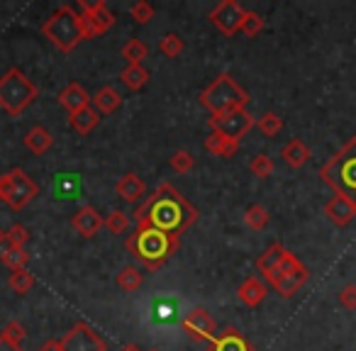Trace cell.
<instances>
[{"instance_id": "21", "label": "cell", "mask_w": 356, "mask_h": 351, "mask_svg": "<svg viewBox=\"0 0 356 351\" xmlns=\"http://www.w3.org/2000/svg\"><path fill=\"white\" fill-rule=\"evenodd\" d=\"M281 156L291 168H300L310 161L312 154H310V147H307L305 142H300V139H291V142L281 149Z\"/></svg>"}, {"instance_id": "33", "label": "cell", "mask_w": 356, "mask_h": 351, "mask_svg": "<svg viewBox=\"0 0 356 351\" xmlns=\"http://www.w3.org/2000/svg\"><path fill=\"white\" fill-rule=\"evenodd\" d=\"M257 127L264 137H276L283 129V120H281V115H276V113H264L261 117L257 120Z\"/></svg>"}, {"instance_id": "30", "label": "cell", "mask_w": 356, "mask_h": 351, "mask_svg": "<svg viewBox=\"0 0 356 351\" xmlns=\"http://www.w3.org/2000/svg\"><path fill=\"white\" fill-rule=\"evenodd\" d=\"M268 220H271L268 210L264 208V205H259V203L249 205L247 213H244V222H247V227L254 229V232H261V229H266Z\"/></svg>"}, {"instance_id": "2", "label": "cell", "mask_w": 356, "mask_h": 351, "mask_svg": "<svg viewBox=\"0 0 356 351\" xmlns=\"http://www.w3.org/2000/svg\"><path fill=\"white\" fill-rule=\"evenodd\" d=\"M127 252L149 271L161 268L173 254L178 252V237H171L166 232H159L154 227H137L134 234H129L124 242Z\"/></svg>"}, {"instance_id": "16", "label": "cell", "mask_w": 356, "mask_h": 351, "mask_svg": "<svg viewBox=\"0 0 356 351\" xmlns=\"http://www.w3.org/2000/svg\"><path fill=\"white\" fill-rule=\"evenodd\" d=\"M210 351H254L249 339L239 329L229 327V329L220 332L213 341H210Z\"/></svg>"}, {"instance_id": "6", "label": "cell", "mask_w": 356, "mask_h": 351, "mask_svg": "<svg viewBox=\"0 0 356 351\" xmlns=\"http://www.w3.org/2000/svg\"><path fill=\"white\" fill-rule=\"evenodd\" d=\"M249 95L229 74H222L200 93V105L210 110V115L229 113V110L247 108Z\"/></svg>"}, {"instance_id": "37", "label": "cell", "mask_w": 356, "mask_h": 351, "mask_svg": "<svg viewBox=\"0 0 356 351\" xmlns=\"http://www.w3.org/2000/svg\"><path fill=\"white\" fill-rule=\"evenodd\" d=\"M30 242V232H27L25 225H13L6 232V247H15V249H25Z\"/></svg>"}, {"instance_id": "41", "label": "cell", "mask_w": 356, "mask_h": 351, "mask_svg": "<svg viewBox=\"0 0 356 351\" xmlns=\"http://www.w3.org/2000/svg\"><path fill=\"white\" fill-rule=\"evenodd\" d=\"M339 305L346 307V310H356V286L349 283L339 291Z\"/></svg>"}, {"instance_id": "45", "label": "cell", "mask_w": 356, "mask_h": 351, "mask_svg": "<svg viewBox=\"0 0 356 351\" xmlns=\"http://www.w3.org/2000/svg\"><path fill=\"white\" fill-rule=\"evenodd\" d=\"M3 244H6V232L0 229V247H3Z\"/></svg>"}, {"instance_id": "13", "label": "cell", "mask_w": 356, "mask_h": 351, "mask_svg": "<svg viewBox=\"0 0 356 351\" xmlns=\"http://www.w3.org/2000/svg\"><path fill=\"white\" fill-rule=\"evenodd\" d=\"M181 327L184 332L191 336V339H198V341H213L215 336V320L203 310V307H193L188 315L181 320Z\"/></svg>"}, {"instance_id": "4", "label": "cell", "mask_w": 356, "mask_h": 351, "mask_svg": "<svg viewBox=\"0 0 356 351\" xmlns=\"http://www.w3.org/2000/svg\"><path fill=\"white\" fill-rule=\"evenodd\" d=\"M42 35L61 51V54H71L81 42H86L83 22H81V13L74 10L71 6L56 8L42 25Z\"/></svg>"}, {"instance_id": "11", "label": "cell", "mask_w": 356, "mask_h": 351, "mask_svg": "<svg viewBox=\"0 0 356 351\" xmlns=\"http://www.w3.org/2000/svg\"><path fill=\"white\" fill-rule=\"evenodd\" d=\"M61 351H108L105 339L88 325V322H76L69 332L59 339Z\"/></svg>"}, {"instance_id": "24", "label": "cell", "mask_w": 356, "mask_h": 351, "mask_svg": "<svg viewBox=\"0 0 356 351\" xmlns=\"http://www.w3.org/2000/svg\"><path fill=\"white\" fill-rule=\"evenodd\" d=\"M100 122V113L90 105V108L86 110H79V113L69 115V124L76 129V134H81V137H86V134H90L95 127H98Z\"/></svg>"}, {"instance_id": "31", "label": "cell", "mask_w": 356, "mask_h": 351, "mask_svg": "<svg viewBox=\"0 0 356 351\" xmlns=\"http://www.w3.org/2000/svg\"><path fill=\"white\" fill-rule=\"evenodd\" d=\"M186 49V42L181 35H176V32H168V35L161 37V42H159V51H161L166 59H178V56L184 54Z\"/></svg>"}, {"instance_id": "43", "label": "cell", "mask_w": 356, "mask_h": 351, "mask_svg": "<svg viewBox=\"0 0 356 351\" xmlns=\"http://www.w3.org/2000/svg\"><path fill=\"white\" fill-rule=\"evenodd\" d=\"M37 351H61V344H59V339H47Z\"/></svg>"}, {"instance_id": "14", "label": "cell", "mask_w": 356, "mask_h": 351, "mask_svg": "<svg viewBox=\"0 0 356 351\" xmlns=\"http://www.w3.org/2000/svg\"><path fill=\"white\" fill-rule=\"evenodd\" d=\"M71 225H74V229L81 234V237L90 239L105 227V218L93 208V205H83V208L76 210V215L71 218Z\"/></svg>"}, {"instance_id": "23", "label": "cell", "mask_w": 356, "mask_h": 351, "mask_svg": "<svg viewBox=\"0 0 356 351\" xmlns=\"http://www.w3.org/2000/svg\"><path fill=\"white\" fill-rule=\"evenodd\" d=\"M120 105H122V95H120V90L115 85H103L93 98V108L100 115H113Z\"/></svg>"}, {"instance_id": "29", "label": "cell", "mask_w": 356, "mask_h": 351, "mask_svg": "<svg viewBox=\"0 0 356 351\" xmlns=\"http://www.w3.org/2000/svg\"><path fill=\"white\" fill-rule=\"evenodd\" d=\"M149 54V47L144 44L142 40H129L127 44L122 47V59L127 61V66H142V61L147 59Z\"/></svg>"}, {"instance_id": "15", "label": "cell", "mask_w": 356, "mask_h": 351, "mask_svg": "<svg viewBox=\"0 0 356 351\" xmlns=\"http://www.w3.org/2000/svg\"><path fill=\"white\" fill-rule=\"evenodd\" d=\"M325 215L337 225V227H346V225L356 218V203L349 198H344V195H334V198L327 200Z\"/></svg>"}, {"instance_id": "5", "label": "cell", "mask_w": 356, "mask_h": 351, "mask_svg": "<svg viewBox=\"0 0 356 351\" xmlns=\"http://www.w3.org/2000/svg\"><path fill=\"white\" fill-rule=\"evenodd\" d=\"M37 95H40V88L15 66L0 76V110L8 113L10 117L25 113L37 100Z\"/></svg>"}, {"instance_id": "12", "label": "cell", "mask_w": 356, "mask_h": 351, "mask_svg": "<svg viewBox=\"0 0 356 351\" xmlns=\"http://www.w3.org/2000/svg\"><path fill=\"white\" fill-rule=\"evenodd\" d=\"M244 15H247V10L239 6L237 0H222V3L210 13V22H213L225 37H234L242 30Z\"/></svg>"}, {"instance_id": "34", "label": "cell", "mask_w": 356, "mask_h": 351, "mask_svg": "<svg viewBox=\"0 0 356 351\" xmlns=\"http://www.w3.org/2000/svg\"><path fill=\"white\" fill-rule=\"evenodd\" d=\"M168 166L176 173H181V176H186L188 171H193L195 158H193V154L186 152V149H178V152H173V156L168 158Z\"/></svg>"}, {"instance_id": "28", "label": "cell", "mask_w": 356, "mask_h": 351, "mask_svg": "<svg viewBox=\"0 0 356 351\" xmlns=\"http://www.w3.org/2000/svg\"><path fill=\"white\" fill-rule=\"evenodd\" d=\"M0 261L6 263L10 271H20V268H27V263H30V254H27V249H15V247H6V244H3Z\"/></svg>"}, {"instance_id": "42", "label": "cell", "mask_w": 356, "mask_h": 351, "mask_svg": "<svg viewBox=\"0 0 356 351\" xmlns=\"http://www.w3.org/2000/svg\"><path fill=\"white\" fill-rule=\"evenodd\" d=\"M0 351H25V349H22V344H15V341L6 339V336L0 334Z\"/></svg>"}, {"instance_id": "27", "label": "cell", "mask_w": 356, "mask_h": 351, "mask_svg": "<svg viewBox=\"0 0 356 351\" xmlns=\"http://www.w3.org/2000/svg\"><path fill=\"white\" fill-rule=\"evenodd\" d=\"M286 252L288 249L283 247V244H278V242H273L271 247L266 249V252L261 254V256L257 259V268L261 273H268V271H273V268L281 263V259L286 256Z\"/></svg>"}, {"instance_id": "19", "label": "cell", "mask_w": 356, "mask_h": 351, "mask_svg": "<svg viewBox=\"0 0 356 351\" xmlns=\"http://www.w3.org/2000/svg\"><path fill=\"white\" fill-rule=\"evenodd\" d=\"M115 190H118L120 198L129 205L139 203V200L147 195V186H144V181L139 179L137 173H124L122 179L118 181V186H115Z\"/></svg>"}, {"instance_id": "36", "label": "cell", "mask_w": 356, "mask_h": 351, "mask_svg": "<svg viewBox=\"0 0 356 351\" xmlns=\"http://www.w3.org/2000/svg\"><path fill=\"white\" fill-rule=\"evenodd\" d=\"M105 229L110 234H124L129 229V218L122 210H113V213L105 218Z\"/></svg>"}, {"instance_id": "26", "label": "cell", "mask_w": 356, "mask_h": 351, "mask_svg": "<svg viewBox=\"0 0 356 351\" xmlns=\"http://www.w3.org/2000/svg\"><path fill=\"white\" fill-rule=\"evenodd\" d=\"M115 283H118V286L122 288L124 293H137L139 288H142V283H144L142 268H137V266H124L122 271L118 273Z\"/></svg>"}, {"instance_id": "17", "label": "cell", "mask_w": 356, "mask_h": 351, "mask_svg": "<svg viewBox=\"0 0 356 351\" xmlns=\"http://www.w3.org/2000/svg\"><path fill=\"white\" fill-rule=\"evenodd\" d=\"M266 295H268V286L257 276H249L247 281L237 288L239 302L247 305V307H259L264 300H266Z\"/></svg>"}, {"instance_id": "9", "label": "cell", "mask_w": 356, "mask_h": 351, "mask_svg": "<svg viewBox=\"0 0 356 351\" xmlns=\"http://www.w3.org/2000/svg\"><path fill=\"white\" fill-rule=\"evenodd\" d=\"M208 124H210V132H218L225 139H232V142L242 144V139L257 124V120L252 117V113H247V108H239V110H229V113L213 115Z\"/></svg>"}, {"instance_id": "32", "label": "cell", "mask_w": 356, "mask_h": 351, "mask_svg": "<svg viewBox=\"0 0 356 351\" xmlns=\"http://www.w3.org/2000/svg\"><path fill=\"white\" fill-rule=\"evenodd\" d=\"M32 286H35V276H32L27 268L13 271L10 276H8V288H10L13 293H17V295H25V293H30Z\"/></svg>"}, {"instance_id": "40", "label": "cell", "mask_w": 356, "mask_h": 351, "mask_svg": "<svg viewBox=\"0 0 356 351\" xmlns=\"http://www.w3.org/2000/svg\"><path fill=\"white\" fill-rule=\"evenodd\" d=\"M0 334L6 336V339H10V341H15V344H22V341L27 339V329L20 325L17 320H13V322H8L6 327H3V332Z\"/></svg>"}, {"instance_id": "38", "label": "cell", "mask_w": 356, "mask_h": 351, "mask_svg": "<svg viewBox=\"0 0 356 351\" xmlns=\"http://www.w3.org/2000/svg\"><path fill=\"white\" fill-rule=\"evenodd\" d=\"M261 30H264V17L259 15V13H252V10H247V15H244V20H242V35L244 37H259L261 35Z\"/></svg>"}, {"instance_id": "20", "label": "cell", "mask_w": 356, "mask_h": 351, "mask_svg": "<svg viewBox=\"0 0 356 351\" xmlns=\"http://www.w3.org/2000/svg\"><path fill=\"white\" fill-rule=\"evenodd\" d=\"M51 144H54V137H51L49 129L42 127V124H35V127H32L30 132L25 134V147L30 149L35 156H42V154H47L51 149Z\"/></svg>"}, {"instance_id": "7", "label": "cell", "mask_w": 356, "mask_h": 351, "mask_svg": "<svg viewBox=\"0 0 356 351\" xmlns=\"http://www.w3.org/2000/svg\"><path fill=\"white\" fill-rule=\"evenodd\" d=\"M264 278H266V283L278 293V295L291 297L307 283L310 271H307V266L296 256V254L286 252V256L281 259V263H278L273 271L264 273Z\"/></svg>"}, {"instance_id": "35", "label": "cell", "mask_w": 356, "mask_h": 351, "mask_svg": "<svg viewBox=\"0 0 356 351\" xmlns=\"http://www.w3.org/2000/svg\"><path fill=\"white\" fill-rule=\"evenodd\" d=\"M249 171L257 176V179H268L273 173V158L268 154H257V156L249 161Z\"/></svg>"}, {"instance_id": "18", "label": "cell", "mask_w": 356, "mask_h": 351, "mask_svg": "<svg viewBox=\"0 0 356 351\" xmlns=\"http://www.w3.org/2000/svg\"><path fill=\"white\" fill-rule=\"evenodd\" d=\"M59 103H61V108L69 110V115H74V113H79V110L90 108L93 98H90L88 90H86L81 83H69V85H66V88L59 93Z\"/></svg>"}, {"instance_id": "46", "label": "cell", "mask_w": 356, "mask_h": 351, "mask_svg": "<svg viewBox=\"0 0 356 351\" xmlns=\"http://www.w3.org/2000/svg\"><path fill=\"white\" fill-rule=\"evenodd\" d=\"M152 351H159V349H152Z\"/></svg>"}, {"instance_id": "39", "label": "cell", "mask_w": 356, "mask_h": 351, "mask_svg": "<svg viewBox=\"0 0 356 351\" xmlns=\"http://www.w3.org/2000/svg\"><path fill=\"white\" fill-rule=\"evenodd\" d=\"M129 17H132L137 25H147V22L154 17V8L149 6L147 0H137V3L129 8Z\"/></svg>"}, {"instance_id": "8", "label": "cell", "mask_w": 356, "mask_h": 351, "mask_svg": "<svg viewBox=\"0 0 356 351\" xmlns=\"http://www.w3.org/2000/svg\"><path fill=\"white\" fill-rule=\"evenodd\" d=\"M40 188L35 181L27 176L22 168H13V171L0 176V200L10 210H22L37 198Z\"/></svg>"}, {"instance_id": "3", "label": "cell", "mask_w": 356, "mask_h": 351, "mask_svg": "<svg viewBox=\"0 0 356 351\" xmlns=\"http://www.w3.org/2000/svg\"><path fill=\"white\" fill-rule=\"evenodd\" d=\"M320 179L337 195L356 203V137H351L325 166L320 168Z\"/></svg>"}, {"instance_id": "25", "label": "cell", "mask_w": 356, "mask_h": 351, "mask_svg": "<svg viewBox=\"0 0 356 351\" xmlns=\"http://www.w3.org/2000/svg\"><path fill=\"white\" fill-rule=\"evenodd\" d=\"M120 83L127 90H132V93H137V90H142L149 83V71L144 66H127L120 74Z\"/></svg>"}, {"instance_id": "22", "label": "cell", "mask_w": 356, "mask_h": 351, "mask_svg": "<svg viewBox=\"0 0 356 351\" xmlns=\"http://www.w3.org/2000/svg\"><path fill=\"white\" fill-rule=\"evenodd\" d=\"M203 147H205V152L215 154V156H220V158H232L234 154L239 152V142L225 139L222 134H218V132H210L208 137H205Z\"/></svg>"}, {"instance_id": "1", "label": "cell", "mask_w": 356, "mask_h": 351, "mask_svg": "<svg viewBox=\"0 0 356 351\" xmlns=\"http://www.w3.org/2000/svg\"><path fill=\"white\" fill-rule=\"evenodd\" d=\"M134 218L137 227H154L171 237H181L198 220V208H193L171 183H161L134 213Z\"/></svg>"}, {"instance_id": "10", "label": "cell", "mask_w": 356, "mask_h": 351, "mask_svg": "<svg viewBox=\"0 0 356 351\" xmlns=\"http://www.w3.org/2000/svg\"><path fill=\"white\" fill-rule=\"evenodd\" d=\"M81 22H83L86 40H95V37H103L110 27L115 25V15L108 10L103 0H81L79 3Z\"/></svg>"}, {"instance_id": "44", "label": "cell", "mask_w": 356, "mask_h": 351, "mask_svg": "<svg viewBox=\"0 0 356 351\" xmlns=\"http://www.w3.org/2000/svg\"><path fill=\"white\" fill-rule=\"evenodd\" d=\"M122 351H142V349H139V346H132V344H129V346H124Z\"/></svg>"}]
</instances>
